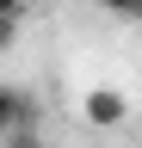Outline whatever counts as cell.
<instances>
[{"label":"cell","instance_id":"1","mask_svg":"<svg viewBox=\"0 0 142 148\" xmlns=\"http://www.w3.org/2000/svg\"><path fill=\"white\" fill-rule=\"evenodd\" d=\"M19 130H43V123H37V99L0 80V142H6V136H19Z\"/></svg>","mask_w":142,"mask_h":148},{"label":"cell","instance_id":"2","mask_svg":"<svg viewBox=\"0 0 142 148\" xmlns=\"http://www.w3.org/2000/svg\"><path fill=\"white\" fill-rule=\"evenodd\" d=\"M80 111H86L93 123H123V117H130V99H123V92H111V86H93Z\"/></svg>","mask_w":142,"mask_h":148},{"label":"cell","instance_id":"3","mask_svg":"<svg viewBox=\"0 0 142 148\" xmlns=\"http://www.w3.org/2000/svg\"><path fill=\"white\" fill-rule=\"evenodd\" d=\"M93 6H105V12H117V18H142V0H93Z\"/></svg>","mask_w":142,"mask_h":148},{"label":"cell","instance_id":"4","mask_svg":"<svg viewBox=\"0 0 142 148\" xmlns=\"http://www.w3.org/2000/svg\"><path fill=\"white\" fill-rule=\"evenodd\" d=\"M6 148H49L43 130H19V136H6Z\"/></svg>","mask_w":142,"mask_h":148},{"label":"cell","instance_id":"5","mask_svg":"<svg viewBox=\"0 0 142 148\" xmlns=\"http://www.w3.org/2000/svg\"><path fill=\"white\" fill-rule=\"evenodd\" d=\"M19 43V18H0V49H12Z\"/></svg>","mask_w":142,"mask_h":148},{"label":"cell","instance_id":"6","mask_svg":"<svg viewBox=\"0 0 142 148\" xmlns=\"http://www.w3.org/2000/svg\"><path fill=\"white\" fill-rule=\"evenodd\" d=\"M0 18H25V0H0Z\"/></svg>","mask_w":142,"mask_h":148}]
</instances>
